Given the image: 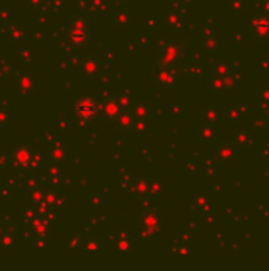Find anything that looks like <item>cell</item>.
<instances>
[{
    "instance_id": "cell-1",
    "label": "cell",
    "mask_w": 269,
    "mask_h": 271,
    "mask_svg": "<svg viewBox=\"0 0 269 271\" xmlns=\"http://www.w3.org/2000/svg\"><path fill=\"white\" fill-rule=\"evenodd\" d=\"M75 111H76L78 117H81L84 120L92 119L97 114V103H95V100L91 98V97H84L81 100H78V103L75 106Z\"/></svg>"
},
{
    "instance_id": "cell-2",
    "label": "cell",
    "mask_w": 269,
    "mask_h": 271,
    "mask_svg": "<svg viewBox=\"0 0 269 271\" xmlns=\"http://www.w3.org/2000/svg\"><path fill=\"white\" fill-rule=\"evenodd\" d=\"M252 35L260 40V42H264V40H269V19L264 16L256 18L252 23Z\"/></svg>"
},
{
    "instance_id": "cell-3",
    "label": "cell",
    "mask_w": 269,
    "mask_h": 271,
    "mask_svg": "<svg viewBox=\"0 0 269 271\" xmlns=\"http://www.w3.org/2000/svg\"><path fill=\"white\" fill-rule=\"evenodd\" d=\"M18 90H19V94H23V95H27V94H31L34 89V79L31 75H19L18 78Z\"/></svg>"
},
{
    "instance_id": "cell-4",
    "label": "cell",
    "mask_w": 269,
    "mask_h": 271,
    "mask_svg": "<svg viewBox=\"0 0 269 271\" xmlns=\"http://www.w3.org/2000/svg\"><path fill=\"white\" fill-rule=\"evenodd\" d=\"M119 102L117 100H108L103 105V114L106 119H116L119 116Z\"/></svg>"
},
{
    "instance_id": "cell-5",
    "label": "cell",
    "mask_w": 269,
    "mask_h": 271,
    "mask_svg": "<svg viewBox=\"0 0 269 271\" xmlns=\"http://www.w3.org/2000/svg\"><path fill=\"white\" fill-rule=\"evenodd\" d=\"M86 67H87V70H83V73L86 75V78H91L92 75H95L97 64L94 62V60H87V62H86Z\"/></svg>"
}]
</instances>
